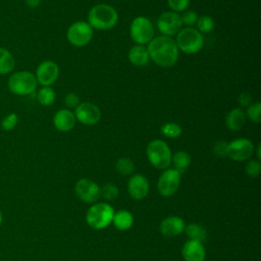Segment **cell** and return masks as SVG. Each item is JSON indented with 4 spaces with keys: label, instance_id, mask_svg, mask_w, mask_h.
I'll list each match as a JSON object with an SVG mask.
<instances>
[{
    "label": "cell",
    "instance_id": "6da1fadb",
    "mask_svg": "<svg viewBox=\"0 0 261 261\" xmlns=\"http://www.w3.org/2000/svg\"><path fill=\"white\" fill-rule=\"evenodd\" d=\"M149 57L161 67H170L178 58V48L170 37L160 36L152 39L147 47Z\"/></svg>",
    "mask_w": 261,
    "mask_h": 261
},
{
    "label": "cell",
    "instance_id": "7a4b0ae2",
    "mask_svg": "<svg viewBox=\"0 0 261 261\" xmlns=\"http://www.w3.org/2000/svg\"><path fill=\"white\" fill-rule=\"evenodd\" d=\"M118 21L116 9L108 4H97L88 13V23L92 29L107 31L115 27Z\"/></svg>",
    "mask_w": 261,
    "mask_h": 261
},
{
    "label": "cell",
    "instance_id": "3957f363",
    "mask_svg": "<svg viewBox=\"0 0 261 261\" xmlns=\"http://www.w3.org/2000/svg\"><path fill=\"white\" fill-rule=\"evenodd\" d=\"M37 80L35 74L30 71H16L8 79L9 91L17 96H28L35 92L37 88Z\"/></svg>",
    "mask_w": 261,
    "mask_h": 261
},
{
    "label": "cell",
    "instance_id": "277c9868",
    "mask_svg": "<svg viewBox=\"0 0 261 261\" xmlns=\"http://www.w3.org/2000/svg\"><path fill=\"white\" fill-rule=\"evenodd\" d=\"M175 44L182 52L187 54H195L203 48L204 38L198 30L186 28L176 34Z\"/></svg>",
    "mask_w": 261,
    "mask_h": 261
},
{
    "label": "cell",
    "instance_id": "5b68a950",
    "mask_svg": "<svg viewBox=\"0 0 261 261\" xmlns=\"http://www.w3.org/2000/svg\"><path fill=\"white\" fill-rule=\"evenodd\" d=\"M114 215L113 208L105 203H97L92 205L86 215L89 226L94 229H103L111 222Z\"/></svg>",
    "mask_w": 261,
    "mask_h": 261
},
{
    "label": "cell",
    "instance_id": "8992f818",
    "mask_svg": "<svg viewBox=\"0 0 261 261\" xmlns=\"http://www.w3.org/2000/svg\"><path fill=\"white\" fill-rule=\"evenodd\" d=\"M146 153L150 163L158 169H165L171 163V151L162 140L151 141L147 146Z\"/></svg>",
    "mask_w": 261,
    "mask_h": 261
},
{
    "label": "cell",
    "instance_id": "52a82bcc",
    "mask_svg": "<svg viewBox=\"0 0 261 261\" xmlns=\"http://www.w3.org/2000/svg\"><path fill=\"white\" fill-rule=\"evenodd\" d=\"M129 34L134 42L139 45H145L153 39L154 28L146 16H137L130 23Z\"/></svg>",
    "mask_w": 261,
    "mask_h": 261
},
{
    "label": "cell",
    "instance_id": "ba28073f",
    "mask_svg": "<svg viewBox=\"0 0 261 261\" xmlns=\"http://www.w3.org/2000/svg\"><path fill=\"white\" fill-rule=\"evenodd\" d=\"M66 38L75 47L86 46L93 38V29L86 21H75L67 29Z\"/></svg>",
    "mask_w": 261,
    "mask_h": 261
},
{
    "label": "cell",
    "instance_id": "9c48e42d",
    "mask_svg": "<svg viewBox=\"0 0 261 261\" xmlns=\"http://www.w3.org/2000/svg\"><path fill=\"white\" fill-rule=\"evenodd\" d=\"M180 15L174 11H165L157 19V28L163 36L171 37L176 35L181 29Z\"/></svg>",
    "mask_w": 261,
    "mask_h": 261
},
{
    "label": "cell",
    "instance_id": "30bf717a",
    "mask_svg": "<svg viewBox=\"0 0 261 261\" xmlns=\"http://www.w3.org/2000/svg\"><path fill=\"white\" fill-rule=\"evenodd\" d=\"M254 153V145L249 139L240 138L228 143L227 156L236 161H245Z\"/></svg>",
    "mask_w": 261,
    "mask_h": 261
},
{
    "label": "cell",
    "instance_id": "8fae6325",
    "mask_svg": "<svg viewBox=\"0 0 261 261\" xmlns=\"http://www.w3.org/2000/svg\"><path fill=\"white\" fill-rule=\"evenodd\" d=\"M180 184V173L174 168L163 171L158 179L157 188L160 195L164 197L172 196Z\"/></svg>",
    "mask_w": 261,
    "mask_h": 261
},
{
    "label": "cell",
    "instance_id": "7c38bea8",
    "mask_svg": "<svg viewBox=\"0 0 261 261\" xmlns=\"http://www.w3.org/2000/svg\"><path fill=\"white\" fill-rule=\"evenodd\" d=\"M59 75V67L52 60L42 61L36 69L37 83L43 87H50L56 82Z\"/></svg>",
    "mask_w": 261,
    "mask_h": 261
},
{
    "label": "cell",
    "instance_id": "4fadbf2b",
    "mask_svg": "<svg viewBox=\"0 0 261 261\" xmlns=\"http://www.w3.org/2000/svg\"><path fill=\"white\" fill-rule=\"evenodd\" d=\"M74 191L76 196L86 203L96 202L101 195V189L99 186L89 178L80 179L75 185Z\"/></svg>",
    "mask_w": 261,
    "mask_h": 261
},
{
    "label": "cell",
    "instance_id": "5bb4252c",
    "mask_svg": "<svg viewBox=\"0 0 261 261\" xmlns=\"http://www.w3.org/2000/svg\"><path fill=\"white\" fill-rule=\"evenodd\" d=\"M75 119L86 125L97 123L101 118V112L98 106L91 102H82L74 109Z\"/></svg>",
    "mask_w": 261,
    "mask_h": 261
},
{
    "label": "cell",
    "instance_id": "9a60e30c",
    "mask_svg": "<svg viewBox=\"0 0 261 261\" xmlns=\"http://www.w3.org/2000/svg\"><path fill=\"white\" fill-rule=\"evenodd\" d=\"M127 191L133 199L142 200L149 193V181L144 175L135 174L127 182Z\"/></svg>",
    "mask_w": 261,
    "mask_h": 261
},
{
    "label": "cell",
    "instance_id": "2e32d148",
    "mask_svg": "<svg viewBox=\"0 0 261 261\" xmlns=\"http://www.w3.org/2000/svg\"><path fill=\"white\" fill-rule=\"evenodd\" d=\"M181 254L186 261H204L206 257V251L202 243L192 240L185 243Z\"/></svg>",
    "mask_w": 261,
    "mask_h": 261
},
{
    "label": "cell",
    "instance_id": "e0dca14e",
    "mask_svg": "<svg viewBox=\"0 0 261 261\" xmlns=\"http://www.w3.org/2000/svg\"><path fill=\"white\" fill-rule=\"evenodd\" d=\"M74 113L69 109H60L53 116V124L59 132H68L75 125Z\"/></svg>",
    "mask_w": 261,
    "mask_h": 261
},
{
    "label": "cell",
    "instance_id": "ac0fdd59",
    "mask_svg": "<svg viewBox=\"0 0 261 261\" xmlns=\"http://www.w3.org/2000/svg\"><path fill=\"white\" fill-rule=\"evenodd\" d=\"M185 222L180 217L169 216L163 219L160 223V231L163 236L173 238L179 234L185 229Z\"/></svg>",
    "mask_w": 261,
    "mask_h": 261
},
{
    "label": "cell",
    "instance_id": "d6986e66",
    "mask_svg": "<svg viewBox=\"0 0 261 261\" xmlns=\"http://www.w3.org/2000/svg\"><path fill=\"white\" fill-rule=\"evenodd\" d=\"M127 58L129 62L136 66H143L148 63L150 57L148 53V49L144 45H135L133 46L127 54Z\"/></svg>",
    "mask_w": 261,
    "mask_h": 261
},
{
    "label": "cell",
    "instance_id": "ffe728a7",
    "mask_svg": "<svg viewBox=\"0 0 261 261\" xmlns=\"http://www.w3.org/2000/svg\"><path fill=\"white\" fill-rule=\"evenodd\" d=\"M246 122L245 112L241 108H234L229 111L225 118L226 127L230 130H239Z\"/></svg>",
    "mask_w": 261,
    "mask_h": 261
},
{
    "label": "cell",
    "instance_id": "44dd1931",
    "mask_svg": "<svg viewBox=\"0 0 261 261\" xmlns=\"http://www.w3.org/2000/svg\"><path fill=\"white\" fill-rule=\"evenodd\" d=\"M112 222L117 229L127 230L134 223V216L127 210H119L113 215Z\"/></svg>",
    "mask_w": 261,
    "mask_h": 261
},
{
    "label": "cell",
    "instance_id": "7402d4cb",
    "mask_svg": "<svg viewBox=\"0 0 261 261\" xmlns=\"http://www.w3.org/2000/svg\"><path fill=\"white\" fill-rule=\"evenodd\" d=\"M15 65V60L10 51L5 48H0V74H7L12 71Z\"/></svg>",
    "mask_w": 261,
    "mask_h": 261
},
{
    "label": "cell",
    "instance_id": "603a6c76",
    "mask_svg": "<svg viewBox=\"0 0 261 261\" xmlns=\"http://www.w3.org/2000/svg\"><path fill=\"white\" fill-rule=\"evenodd\" d=\"M184 230L192 241H198L202 243V241H204L207 237V232L204 226L198 223H190L187 226H185Z\"/></svg>",
    "mask_w": 261,
    "mask_h": 261
},
{
    "label": "cell",
    "instance_id": "cb8c5ba5",
    "mask_svg": "<svg viewBox=\"0 0 261 261\" xmlns=\"http://www.w3.org/2000/svg\"><path fill=\"white\" fill-rule=\"evenodd\" d=\"M173 165H174V169L177 170L179 173L184 172L189 165L191 164V156L185 152V151H178L176 152L173 157L171 158Z\"/></svg>",
    "mask_w": 261,
    "mask_h": 261
},
{
    "label": "cell",
    "instance_id": "d4e9b609",
    "mask_svg": "<svg viewBox=\"0 0 261 261\" xmlns=\"http://www.w3.org/2000/svg\"><path fill=\"white\" fill-rule=\"evenodd\" d=\"M56 98L55 91L51 87H43L37 93V100L43 106H50Z\"/></svg>",
    "mask_w": 261,
    "mask_h": 261
},
{
    "label": "cell",
    "instance_id": "484cf974",
    "mask_svg": "<svg viewBox=\"0 0 261 261\" xmlns=\"http://www.w3.org/2000/svg\"><path fill=\"white\" fill-rule=\"evenodd\" d=\"M115 168L117 170V172L121 175H129L134 172L135 170V165L133 163V161L128 158H119L116 161L115 164Z\"/></svg>",
    "mask_w": 261,
    "mask_h": 261
},
{
    "label": "cell",
    "instance_id": "4316f807",
    "mask_svg": "<svg viewBox=\"0 0 261 261\" xmlns=\"http://www.w3.org/2000/svg\"><path fill=\"white\" fill-rule=\"evenodd\" d=\"M161 133L170 139H175L181 135V127L174 122H167L161 126Z\"/></svg>",
    "mask_w": 261,
    "mask_h": 261
},
{
    "label": "cell",
    "instance_id": "83f0119b",
    "mask_svg": "<svg viewBox=\"0 0 261 261\" xmlns=\"http://www.w3.org/2000/svg\"><path fill=\"white\" fill-rule=\"evenodd\" d=\"M197 29L200 33H209L214 28V21L212 17L208 15H201L198 17V20L196 22Z\"/></svg>",
    "mask_w": 261,
    "mask_h": 261
},
{
    "label": "cell",
    "instance_id": "f1b7e54d",
    "mask_svg": "<svg viewBox=\"0 0 261 261\" xmlns=\"http://www.w3.org/2000/svg\"><path fill=\"white\" fill-rule=\"evenodd\" d=\"M247 116L253 122L261 121V103L257 102L249 105L247 109Z\"/></svg>",
    "mask_w": 261,
    "mask_h": 261
},
{
    "label": "cell",
    "instance_id": "f546056e",
    "mask_svg": "<svg viewBox=\"0 0 261 261\" xmlns=\"http://www.w3.org/2000/svg\"><path fill=\"white\" fill-rule=\"evenodd\" d=\"M18 122V116L16 113H9L1 120V128L3 130H12Z\"/></svg>",
    "mask_w": 261,
    "mask_h": 261
},
{
    "label": "cell",
    "instance_id": "4dcf8cb0",
    "mask_svg": "<svg viewBox=\"0 0 261 261\" xmlns=\"http://www.w3.org/2000/svg\"><path fill=\"white\" fill-rule=\"evenodd\" d=\"M101 195L104 197V199L108 201H113L118 196V189L113 184H106L101 189Z\"/></svg>",
    "mask_w": 261,
    "mask_h": 261
},
{
    "label": "cell",
    "instance_id": "1f68e13d",
    "mask_svg": "<svg viewBox=\"0 0 261 261\" xmlns=\"http://www.w3.org/2000/svg\"><path fill=\"white\" fill-rule=\"evenodd\" d=\"M168 6L174 12H182L186 11L190 4V0H167Z\"/></svg>",
    "mask_w": 261,
    "mask_h": 261
},
{
    "label": "cell",
    "instance_id": "d6a6232c",
    "mask_svg": "<svg viewBox=\"0 0 261 261\" xmlns=\"http://www.w3.org/2000/svg\"><path fill=\"white\" fill-rule=\"evenodd\" d=\"M261 170V164L259 160H251L246 165V172L248 175L252 177H257L260 174Z\"/></svg>",
    "mask_w": 261,
    "mask_h": 261
},
{
    "label": "cell",
    "instance_id": "836d02e7",
    "mask_svg": "<svg viewBox=\"0 0 261 261\" xmlns=\"http://www.w3.org/2000/svg\"><path fill=\"white\" fill-rule=\"evenodd\" d=\"M228 143L225 141H217L213 145V153L218 157H227Z\"/></svg>",
    "mask_w": 261,
    "mask_h": 261
},
{
    "label": "cell",
    "instance_id": "e575fe53",
    "mask_svg": "<svg viewBox=\"0 0 261 261\" xmlns=\"http://www.w3.org/2000/svg\"><path fill=\"white\" fill-rule=\"evenodd\" d=\"M181 18V22L182 24L192 27L194 24H196L197 20H198V15L195 11L193 10H189V11H185L182 15H180Z\"/></svg>",
    "mask_w": 261,
    "mask_h": 261
},
{
    "label": "cell",
    "instance_id": "d590c367",
    "mask_svg": "<svg viewBox=\"0 0 261 261\" xmlns=\"http://www.w3.org/2000/svg\"><path fill=\"white\" fill-rule=\"evenodd\" d=\"M65 105L70 109H75L80 105V97L74 93H68L64 98Z\"/></svg>",
    "mask_w": 261,
    "mask_h": 261
},
{
    "label": "cell",
    "instance_id": "8d00e7d4",
    "mask_svg": "<svg viewBox=\"0 0 261 261\" xmlns=\"http://www.w3.org/2000/svg\"><path fill=\"white\" fill-rule=\"evenodd\" d=\"M239 102L244 107L249 106V105H251V102H252V96L247 92H243L239 96Z\"/></svg>",
    "mask_w": 261,
    "mask_h": 261
},
{
    "label": "cell",
    "instance_id": "74e56055",
    "mask_svg": "<svg viewBox=\"0 0 261 261\" xmlns=\"http://www.w3.org/2000/svg\"><path fill=\"white\" fill-rule=\"evenodd\" d=\"M41 0H25V4L31 8H36L40 5Z\"/></svg>",
    "mask_w": 261,
    "mask_h": 261
},
{
    "label": "cell",
    "instance_id": "f35d334b",
    "mask_svg": "<svg viewBox=\"0 0 261 261\" xmlns=\"http://www.w3.org/2000/svg\"><path fill=\"white\" fill-rule=\"evenodd\" d=\"M260 149H261V146H260V145H258V147H257V158H258V160H260V158H261V155H260Z\"/></svg>",
    "mask_w": 261,
    "mask_h": 261
},
{
    "label": "cell",
    "instance_id": "ab89813d",
    "mask_svg": "<svg viewBox=\"0 0 261 261\" xmlns=\"http://www.w3.org/2000/svg\"><path fill=\"white\" fill-rule=\"evenodd\" d=\"M2 220H3V215H2V212L0 211V226L2 224Z\"/></svg>",
    "mask_w": 261,
    "mask_h": 261
}]
</instances>
